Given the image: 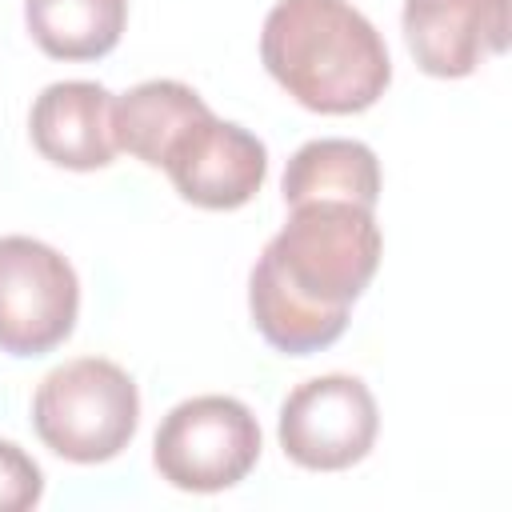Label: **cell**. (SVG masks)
Wrapping results in <instances>:
<instances>
[{
    "instance_id": "obj_1",
    "label": "cell",
    "mask_w": 512,
    "mask_h": 512,
    "mask_svg": "<svg viewBox=\"0 0 512 512\" xmlns=\"http://www.w3.org/2000/svg\"><path fill=\"white\" fill-rule=\"evenodd\" d=\"M372 208L344 200L296 204L248 276V308L260 336L288 356H308L340 340L352 300L380 264Z\"/></svg>"
},
{
    "instance_id": "obj_2",
    "label": "cell",
    "mask_w": 512,
    "mask_h": 512,
    "mask_svg": "<svg viewBox=\"0 0 512 512\" xmlns=\"http://www.w3.org/2000/svg\"><path fill=\"white\" fill-rule=\"evenodd\" d=\"M260 60L296 104L324 116L372 108L392 80L380 32L348 0H276Z\"/></svg>"
},
{
    "instance_id": "obj_3",
    "label": "cell",
    "mask_w": 512,
    "mask_h": 512,
    "mask_svg": "<svg viewBox=\"0 0 512 512\" xmlns=\"http://www.w3.org/2000/svg\"><path fill=\"white\" fill-rule=\"evenodd\" d=\"M32 424L56 456L72 464H104L128 448L140 424V392L120 364L80 356L40 380Z\"/></svg>"
},
{
    "instance_id": "obj_4",
    "label": "cell",
    "mask_w": 512,
    "mask_h": 512,
    "mask_svg": "<svg viewBox=\"0 0 512 512\" xmlns=\"http://www.w3.org/2000/svg\"><path fill=\"white\" fill-rule=\"evenodd\" d=\"M260 460V424L232 396H192L176 404L152 440L156 472L180 492H224Z\"/></svg>"
},
{
    "instance_id": "obj_5",
    "label": "cell",
    "mask_w": 512,
    "mask_h": 512,
    "mask_svg": "<svg viewBox=\"0 0 512 512\" xmlns=\"http://www.w3.org/2000/svg\"><path fill=\"white\" fill-rule=\"evenodd\" d=\"M76 312L80 280L56 248L32 236H0V352H52L68 340Z\"/></svg>"
},
{
    "instance_id": "obj_6",
    "label": "cell",
    "mask_w": 512,
    "mask_h": 512,
    "mask_svg": "<svg viewBox=\"0 0 512 512\" xmlns=\"http://www.w3.org/2000/svg\"><path fill=\"white\" fill-rule=\"evenodd\" d=\"M380 412L364 380L316 376L288 392L280 408V448L308 472H340L368 456L376 444Z\"/></svg>"
},
{
    "instance_id": "obj_7",
    "label": "cell",
    "mask_w": 512,
    "mask_h": 512,
    "mask_svg": "<svg viewBox=\"0 0 512 512\" xmlns=\"http://www.w3.org/2000/svg\"><path fill=\"white\" fill-rule=\"evenodd\" d=\"M164 172L188 204L228 212L260 192L268 152L248 128L216 120L208 112L172 144V152L164 156Z\"/></svg>"
},
{
    "instance_id": "obj_8",
    "label": "cell",
    "mask_w": 512,
    "mask_h": 512,
    "mask_svg": "<svg viewBox=\"0 0 512 512\" xmlns=\"http://www.w3.org/2000/svg\"><path fill=\"white\" fill-rule=\"evenodd\" d=\"M404 40L428 76H468L508 44V0H404Z\"/></svg>"
},
{
    "instance_id": "obj_9",
    "label": "cell",
    "mask_w": 512,
    "mask_h": 512,
    "mask_svg": "<svg viewBox=\"0 0 512 512\" xmlns=\"http://www.w3.org/2000/svg\"><path fill=\"white\" fill-rule=\"evenodd\" d=\"M112 92L92 80L48 84L28 116L32 144L44 160L72 172H92L112 164L116 128H112Z\"/></svg>"
},
{
    "instance_id": "obj_10",
    "label": "cell",
    "mask_w": 512,
    "mask_h": 512,
    "mask_svg": "<svg viewBox=\"0 0 512 512\" xmlns=\"http://www.w3.org/2000/svg\"><path fill=\"white\" fill-rule=\"evenodd\" d=\"M212 108L180 80H144L128 88L112 104V128H116V148L132 152L136 160L164 168V156L172 144Z\"/></svg>"
},
{
    "instance_id": "obj_11",
    "label": "cell",
    "mask_w": 512,
    "mask_h": 512,
    "mask_svg": "<svg viewBox=\"0 0 512 512\" xmlns=\"http://www.w3.org/2000/svg\"><path fill=\"white\" fill-rule=\"evenodd\" d=\"M284 204H308V200H344L372 208L380 200V164L376 152L360 140H308L296 148V156L284 168Z\"/></svg>"
},
{
    "instance_id": "obj_12",
    "label": "cell",
    "mask_w": 512,
    "mask_h": 512,
    "mask_svg": "<svg viewBox=\"0 0 512 512\" xmlns=\"http://www.w3.org/2000/svg\"><path fill=\"white\" fill-rule=\"evenodd\" d=\"M32 40L52 60H96L120 44L128 0H24Z\"/></svg>"
},
{
    "instance_id": "obj_13",
    "label": "cell",
    "mask_w": 512,
    "mask_h": 512,
    "mask_svg": "<svg viewBox=\"0 0 512 512\" xmlns=\"http://www.w3.org/2000/svg\"><path fill=\"white\" fill-rule=\"evenodd\" d=\"M40 464L12 440H0V512H28L40 504Z\"/></svg>"
}]
</instances>
